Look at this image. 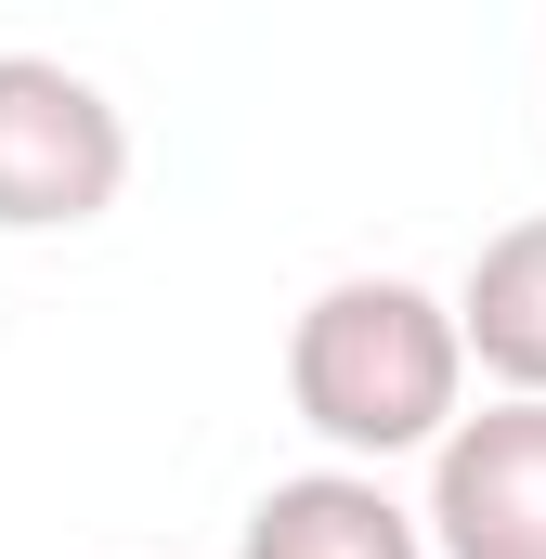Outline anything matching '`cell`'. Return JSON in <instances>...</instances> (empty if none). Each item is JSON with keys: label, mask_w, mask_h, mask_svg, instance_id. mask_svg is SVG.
<instances>
[{"label": "cell", "mask_w": 546, "mask_h": 559, "mask_svg": "<svg viewBox=\"0 0 546 559\" xmlns=\"http://www.w3.org/2000/svg\"><path fill=\"white\" fill-rule=\"evenodd\" d=\"M286 404L352 468L429 455L442 429L468 417V325H455V299H429L416 274L312 286V312L286 325Z\"/></svg>", "instance_id": "1"}, {"label": "cell", "mask_w": 546, "mask_h": 559, "mask_svg": "<svg viewBox=\"0 0 546 559\" xmlns=\"http://www.w3.org/2000/svg\"><path fill=\"white\" fill-rule=\"evenodd\" d=\"M131 182V118L52 66V52H0V235H79L105 222Z\"/></svg>", "instance_id": "2"}, {"label": "cell", "mask_w": 546, "mask_h": 559, "mask_svg": "<svg viewBox=\"0 0 546 559\" xmlns=\"http://www.w3.org/2000/svg\"><path fill=\"white\" fill-rule=\"evenodd\" d=\"M429 547L442 559H546V391H495L429 442Z\"/></svg>", "instance_id": "3"}, {"label": "cell", "mask_w": 546, "mask_h": 559, "mask_svg": "<svg viewBox=\"0 0 546 559\" xmlns=\"http://www.w3.org/2000/svg\"><path fill=\"white\" fill-rule=\"evenodd\" d=\"M235 559H442L429 547V508H404L378 468H299L248 508V547Z\"/></svg>", "instance_id": "4"}, {"label": "cell", "mask_w": 546, "mask_h": 559, "mask_svg": "<svg viewBox=\"0 0 546 559\" xmlns=\"http://www.w3.org/2000/svg\"><path fill=\"white\" fill-rule=\"evenodd\" d=\"M455 325H468V365L495 391H546V222L482 235V261L455 286Z\"/></svg>", "instance_id": "5"}]
</instances>
